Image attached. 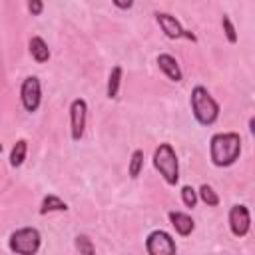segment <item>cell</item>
<instances>
[{
  "label": "cell",
  "mask_w": 255,
  "mask_h": 255,
  "mask_svg": "<svg viewBox=\"0 0 255 255\" xmlns=\"http://www.w3.org/2000/svg\"><path fill=\"white\" fill-rule=\"evenodd\" d=\"M241 155V135L237 131H219L209 139V159L215 167H231Z\"/></svg>",
  "instance_id": "cell-1"
},
{
  "label": "cell",
  "mask_w": 255,
  "mask_h": 255,
  "mask_svg": "<svg viewBox=\"0 0 255 255\" xmlns=\"http://www.w3.org/2000/svg\"><path fill=\"white\" fill-rule=\"evenodd\" d=\"M189 108H191V114L195 118V122L203 128L207 126H213L219 118V104L217 100L207 92L205 86H193L191 88V94H189Z\"/></svg>",
  "instance_id": "cell-2"
},
{
  "label": "cell",
  "mask_w": 255,
  "mask_h": 255,
  "mask_svg": "<svg viewBox=\"0 0 255 255\" xmlns=\"http://www.w3.org/2000/svg\"><path fill=\"white\" fill-rule=\"evenodd\" d=\"M151 163L167 185L179 183V159H177V153L171 143H159L153 149Z\"/></svg>",
  "instance_id": "cell-3"
},
{
  "label": "cell",
  "mask_w": 255,
  "mask_h": 255,
  "mask_svg": "<svg viewBox=\"0 0 255 255\" xmlns=\"http://www.w3.org/2000/svg\"><path fill=\"white\" fill-rule=\"evenodd\" d=\"M40 245L42 235L36 227H20L8 237V249L16 255H34L40 251Z\"/></svg>",
  "instance_id": "cell-4"
},
{
  "label": "cell",
  "mask_w": 255,
  "mask_h": 255,
  "mask_svg": "<svg viewBox=\"0 0 255 255\" xmlns=\"http://www.w3.org/2000/svg\"><path fill=\"white\" fill-rule=\"evenodd\" d=\"M153 18H155L159 30L165 34V38H169V40H181V38H185V40H189V42H197V36H195L191 30L183 28V24H181L173 14H169V12H159V10H157V12L153 14Z\"/></svg>",
  "instance_id": "cell-5"
},
{
  "label": "cell",
  "mask_w": 255,
  "mask_h": 255,
  "mask_svg": "<svg viewBox=\"0 0 255 255\" xmlns=\"http://www.w3.org/2000/svg\"><path fill=\"white\" fill-rule=\"evenodd\" d=\"M20 102L24 106V110L28 114L38 112L40 104H42V84L38 80V76H26L22 80L20 86Z\"/></svg>",
  "instance_id": "cell-6"
},
{
  "label": "cell",
  "mask_w": 255,
  "mask_h": 255,
  "mask_svg": "<svg viewBox=\"0 0 255 255\" xmlns=\"http://www.w3.org/2000/svg\"><path fill=\"white\" fill-rule=\"evenodd\" d=\"M88 122V102L84 98H76L70 104V137L72 141H80L86 133Z\"/></svg>",
  "instance_id": "cell-7"
},
{
  "label": "cell",
  "mask_w": 255,
  "mask_h": 255,
  "mask_svg": "<svg viewBox=\"0 0 255 255\" xmlns=\"http://www.w3.org/2000/svg\"><path fill=\"white\" fill-rule=\"evenodd\" d=\"M227 223H229V231L233 237H245L251 229V211L247 205L243 203H235L229 207L227 213Z\"/></svg>",
  "instance_id": "cell-8"
},
{
  "label": "cell",
  "mask_w": 255,
  "mask_h": 255,
  "mask_svg": "<svg viewBox=\"0 0 255 255\" xmlns=\"http://www.w3.org/2000/svg\"><path fill=\"white\" fill-rule=\"evenodd\" d=\"M145 251L149 255H171L177 251L173 237L163 229H153L145 237Z\"/></svg>",
  "instance_id": "cell-9"
},
{
  "label": "cell",
  "mask_w": 255,
  "mask_h": 255,
  "mask_svg": "<svg viewBox=\"0 0 255 255\" xmlns=\"http://www.w3.org/2000/svg\"><path fill=\"white\" fill-rule=\"evenodd\" d=\"M157 68L161 70V74L167 78V80H171V82H181L183 80V72H181V66H179V62L175 60V56H171V54H159L157 56Z\"/></svg>",
  "instance_id": "cell-10"
},
{
  "label": "cell",
  "mask_w": 255,
  "mask_h": 255,
  "mask_svg": "<svg viewBox=\"0 0 255 255\" xmlns=\"http://www.w3.org/2000/svg\"><path fill=\"white\" fill-rule=\"evenodd\" d=\"M167 219H169L171 227L175 229V233L179 237H189L193 233V229H195L193 217L189 213H185V211H169L167 213Z\"/></svg>",
  "instance_id": "cell-11"
},
{
  "label": "cell",
  "mask_w": 255,
  "mask_h": 255,
  "mask_svg": "<svg viewBox=\"0 0 255 255\" xmlns=\"http://www.w3.org/2000/svg\"><path fill=\"white\" fill-rule=\"evenodd\" d=\"M28 52H30L32 60L38 62V64H46L52 56V52H50V48H48V44L42 36H32L28 40Z\"/></svg>",
  "instance_id": "cell-12"
},
{
  "label": "cell",
  "mask_w": 255,
  "mask_h": 255,
  "mask_svg": "<svg viewBox=\"0 0 255 255\" xmlns=\"http://www.w3.org/2000/svg\"><path fill=\"white\" fill-rule=\"evenodd\" d=\"M122 78H124V70L122 66H114L110 70V76H108V84H106V96L108 100H116L118 94H120V86H122Z\"/></svg>",
  "instance_id": "cell-13"
},
{
  "label": "cell",
  "mask_w": 255,
  "mask_h": 255,
  "mask_svg": "<svg viewBox=\"0 0 255 255\" xmlns=\"http://www.w3.org/2000/svg\"><path fill=\"white\" fill-rule=\"evenodd\" d=\"M54 211H68V203L64 199H60L58 195L48 193V195H44V199L40 203V215L54 213Z\"/></svg>",
  "instance_id": "cell-14"
},
{
  "label": "cell",
  "mask_w": 255,
  "mask_h": 255,
  "mask_svg": "<svg viewBox=\"0 0 255 255\" xmlns=\"http://www.w3.org/2000/svg\"><path fill=\"white\" fill-rule=\"evenodd\" d=\"M26 155H28V141L22 137V139H16V143L12 145L10 149V165L12 167H20L24 161H26Z\"/></svg>",
  "instance_id": "cell-15"
},
{
  "label": "cell",
  "mask_w": 255,
  "mask_h": 255,
  "mask_svg": "<svg viewBox=\"0 0 255 255\" xmlns=\"http://www.w3.org/2000/svg\"><path fill=\"white\" fill-rule=\"evenodd\" d=\"M143 149H133L129 155V163H128V175L131 179H137L139 173L143 171Z\"/></svg>",
  "instance_id": "cell-16"
},
{
  "label": "cell",
  "mask_w": 255,
  "mask_h": 255,
  "mask_svg": "<svg viewBox=\"0 0 255 255\" xmlns=\"http://www.w3.org/2000/svg\"><path fill=\"white\" fill-rule=\"evenodd\" d=\"M197 199L201 201V203H205L207 207H217L219 205V195H217V191L209 185V183H203L199 189H197Z\"/></svg>",
  "instance_id": "cell-17"
},
{
  "label": "cell",
  "mask_w": 255,
  "mask_h": 255,
  "mask_svg": "<svg viewBox=\"0 0 255 255\" xmlns=\"http://www.w3.org/2000/svg\"><path fill=\"white\" fill-rule=\"evenodd\" d=\"M221 28H223V36H225V40H227L229 44H237L239 36H237V30H235V26H233V22H231V18H229L227 14L221 16Z\"/></svg>",
  "instance_id": "cell-18"
},
{
  "label": "cell",
  "mask_w": 255,
  "mask_h": 255,
  "mask_svg": "<svg viewBox=\"0 0 255 255\" xmlns=\"http://www.w3.org/2000/svg\"><path fill=\"white\" fill-rule=\"evenodd\" d=\"M74 245H76V249L80 251V253H84V255H94L96 253V247H94V243H92V239L88 237V235H76V239H74Z\"/></svg>",
  "instance_id": "cell-19"
},
{
  "label": "cell",
  "mask_w": 255,
  "mask_h": 255,
  "mask_svg": "<svg viewBox=\"0 0 255 255\" xmlns=\"http://www.w3.org/2000/svg\"><path fill=\"white\" fill-rule=\"evenodd\" d=\"M181 201H183V205L185 207H189V209H193L195 205H197V189L195 187H191V185H183L181 187Z\"/></svg>",
  "instance_id": "cell-20"
},
{
  "label": "cell",
  "mask_w": 255,
  "mask_h": 255,
  "mask_svg": "<svg viewBox=\"0 0 255 255\" xmlns=\"http://www.w3.org/2000/svg\"><path fill=\"white\" fill-rule=\"evenodd\" d=\"M28 12L32 16H40L44 12V0H28Z\"/></svg>",
  "instance_id": "cell-21"
},
{
  "label": "cell",
  "mask_w": 255,
  "mask_h": 255,
  "mask_svg": "<svg viewBox=\"0 0 255 255\" xmlns=\"http://www.w3.org/2000/svg\"><path fill=\"white\" fill-rule=\"evenodd\" d=\"M135 0H112V4L118 8V10H129L133 6Z\"/></svg>",
  "instance_id": "cell-22"
},
{
  "label": "cell",
  "mask_w": 255,
  "mask_h": 255,
  "mask_svg": "<svg viewBox=\"0 0 255 255\" xmlns=\"http://www.w3.org/2000/svg\"><path fill=\"white\" fill-rule=\"evenodd\" d=\"M0 153H2V143H0Z\"/></svg>",
  "instance_id": "cell-23"
}]
</instances>
